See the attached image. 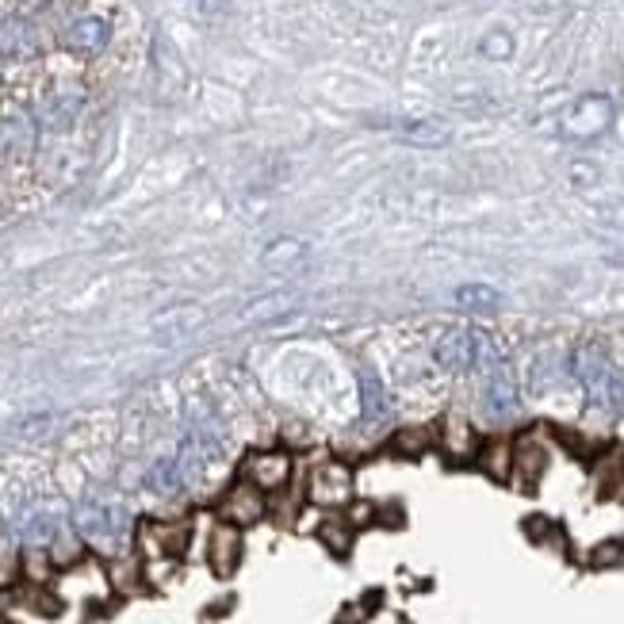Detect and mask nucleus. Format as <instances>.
<instances>
[{
  "label": "nucleus",
  "instance_id": "23",
  "mask_svg": "<svg viewBox=\"0 0 624 624\" xmlns=\"http://www.w3.org/2000/svg\"><path fill=\"white\" fill-rule=\"evenodd\" d=\"M395 448L403 456H422L429 448V429H398Z\"/></svg>",
  "mask_w": 624,
  "mask_h": 624
},
{
  "label": "nucleus",
  "instance_id": "2",
  "mask_svg": "<svg viewBox=\"0 0 624 624\" xmlns=\"http://www.w3.org/2000/svg\"><path fill=\"white\" fill-rule=\"evenodd\" d=\"M77 533L100 551H116L127 540V514L123 506H111V502H85L77 510Z\"/></svg>",
  "mask_w": 624,
  "mask_h": 624
},
{
  "label": "nucleus",
  "instance_id": "16",
  "mask_svg": "<svg viewBox=\"0 0 624 624\" xmlns=\"http://www.w3.org/2000/svg\"><path fill=\"white\" fill-rule=\"evenodd\" d=\"M479 468H483L491 479H499V483H506V479L514 475V445L510 441L483 445L479 448Z\"/></svg>",
  "mask_w": 624,
  "mask_h": 624
},
{
  "label": "nucleus",
  "instance_id": "15",
  "mask_svg": "<svg viewBox=\"0 0 624 624\" xmlns=\"http://www.w3.org/2000/svg\"><path fill=\"white\" fill-rule=\"evenodd\" d=\"M456 307L468 310V315H491V310L502 307V295L491 284H463L456 292Z\"/></svg>",
  "mask_w": 624,
  "mask_h": 624
},
{
  "label": "nucleus",
  "instance_id": "29",
  "mask_svg": "<svg viewBox=\"0 0 624 624\" xmlns=\"http://www.w3.org/2000/svg\"><path fill=\"white\" fill-rule=\"evenodd\" d=\"M617 410L624 414V375H621V380H617Z\"/></svg>",
  "mask_w": 624,
  "mask_h": 624
},
{
  "label": "nucleus",
  "instance_id": "27",
  "mask_svg": "<svg viewBox=\"0 0 624 624\" xmlns=\"http://www.w3.org/2000/svg\"><path fill=\"white\" fill-rule=\"evenodd\" d=\"M12 567H15L12 556H0V587H4V582H12Z\"/></svg>",
  "mask_w": 624,
  "mask_h": 624
},
{
  "label": "nucleus",
  "instance_id": "1",
  "mask_svg": "<svg viewBox=\"0 0 624 624\" xmlns=\"http://www.w3.org/2000/svg\"><path fill=\"white\" fill-rule=\"evenodd\" d=\"M571 375L582 383L587 398L594 406H605V410H617V380L613 372V360L605 353L602 341H579L571 353Z\"/></svg>",
  "mask_w": 624,
  "mask_h": 624
},
{
  "label": "nucleus",
  "instance_id": "4",
  "mask_svg": "<svg viewBox=\"0 0 624 624\" xmlns=\"http://www.w3.org/2000/svg\"><path fill=\"white\" fill-rule=\"evenodd\" d=\"M310 499L322 506H346L353 499V468L341 460H326L310 475Z\"/></svg>",
  "mask_w": 624,
  "mask_h": 624
},
{
  "label": "nucleus",
  "instance_id": "19",
  "mask_svg": "<svg viewBox=\"0 0 624 624\" xmlns=\"http://www.w3.org/2000/svg\"><path fill=\"white\" fill-rule=\"evenodd\" d=\"M445 448L452 456H471V452H475V434H471L468 422L456 418V414L445 422Z\"/></svg>",
  "mask_w": 624,
  "mask_h": 624
},
{
  "label": "nucleus",
  "instance_id": "3",
  "mask_svg": "<svg viewBox=\"0 0 624 624\" xmlns=\"http://www.w3.org/2000/svg\"><path fill=\"white\" fill-rule=\"evenodd\" d=\"M111 43V23L103 15H77L62 28V46L77 58H96Z\"/></svg>",
  "mask_w": 624,
  "mask_h": 624
},
{
  "label": "nucleus",
  "instance_id": "30",
  "mask_svg": "<svg viewBox=\"0 0 624 624\" xmlns=\"http://www.w3.org/2000/svg\"><path fill=\"white\" fill-rule=\"evenodd\" d=\"M0 624H4V621H0Z\"/></svg>",
  "mask_w": 624,
  "mask_h": 624
},
{
  "label": "nucleus",
  "instance_id": "18",
  "mask_svg": "<svg viewBox=\"0 0 624 624\" xmlns=\"http://www.w3.org/2000/svg\"><path fill=\"white\" fill-rule=\"evenodd\" d=\"M180 479H184L180 460H162V463H154V468H150L146 483H150V491H154V494H177Z\"/></svg>",
  "mask_w": 624,
  "mask_h": 624
},
{
  "label": "nucleus",
  "instance_id": "13",
  "mask_svg": "<svg viewBox=\"0 0 624 624\" xmlns=\"http://www.w3.org/2000/svg\"><path fill=\"white\" fill-rule=\"evenodd\" d=\"M544 468H548V448H544L536 437H525V441L514 445V475L517 486H525V491H533L536 479L544 475Z\"/></svg>",
  "mask_w": 624,
  "mask_h": 624
},
{
  "label": "nucleus",
  "instance_id": "8",
  "mask_svg": "<svg viewBox=\"0 0 624 624\" xmlns=\"http://www.w3.org/2000/svg\"><path fill=\"white\" fill-rule=\"evenodd\" d=\"M483 341H486V333H479V330H448V333H441V341H437L434 357H437V364L448 368V372H463V368L479 364Z\"/></svg>",
  "mask_w": 624,
  "mask_h": 624
},
{
  "label": "nucleus",
  "instance_id": "26",
  "mask_svg": "<svg viewBox=\"0 0 624 624\" xmlns=\"http://www.w3.org/2000/svg\"><path fill=\"white\" fill-rule=\"evenodd\" d=\"M368 517H372V506H368V502H357L353 514H349V522H353V525H368Z\"/></svg>",
  "mask_w": 624,
  "mask_h": 624
},
{
  "label": "nucleus",
  "instance_id": "28",
  "mask_svg": "<svg viewBox=\"0 0 624 624\" xmlns=\"http://www.w3.org/2000/svg\"><path fill=\"white\" fill-rule=\"evenodd\" d=\"M54 0H23V12H43V8H51Z\"/></svg>",
  "mask_w": 624,
  "mask_h": 624
},
{
  "label": "nucleus",
  "instance_id": "24",
  "mask_svg": "<svg viewBox=\"0 0 624 624\" xmlns=\"http://www.w3.org/2000/svg\"><path fill=\"white\" fill-rule=\"evenodd\" d=\"M483 54H486V58H494V62L510 58V54H514V39H510L506 31H491V35L483 39Z\"/></svg>",
  "mask_w": 624,
  "mask_h": 624
},
{
  "label": "nucleus",
  "instance_id": "25",
  "mask_svg": "<svg viewBox=\"0 0 624 624\" xmlns=\"http://www.w3.org/2000/svg\"><path fill=\"white\" fill-rule=\"evenodd\" d=\"M624 563V540H605L594 548V567H617Z\"/></svg>",
  "mask_w": 624,
  "mask_h": 624
},
{
  "label": "nucleus",
  "instance_id": "7",
  "mask_svg": "<svg viewBox=\"0 0 624 624\" xmlns=\"http://www.w3.org/2000/svg\"><path fill=\"white\" fill-rule=\"evenodd\" d=\"M265 510H269L265 506V491H261V486H253L250 479H242V483H234L227 491L219 514H222V522L245 529V525H258L261 517H265Z\"/></svg>",
  "mask_w": 624,
  "mask_h": 624
},
{
  "label": "nucleus",
  "instance_id": "20",
  "mask_svg": "<svg viewBox=\"0 0 624 624\" xmlns=\"http://www.w3.org/2000/svg\"><path fill=\"white\" fill-rule=\"evenodd\" d=\"M360 380H364V387H360V398H364V418L368 422H380L383 414H387V395H383L380 380H375L372 372H360Z\"/></svg>",
  "mask_w": 624,
  "mask_h": 624
},
{
  "label": "nucleus",
  "instance_id": "22",
  "mask_svg": "<svg viewBox=\"0 0 624 624\" xmlns=\"http://www.w3.org/2000/svg\"><path fill=\"white\" fill-rule=\"evenodd\" d=\"M403 139L406 142H418V146H445L448 131H445L441 123H426V119H422V123H406L403 127Z\"/></svg>",
  "mask_w": 624,
  "mask_h": 624
},
{
  "label": "nucleus",
  "instance_id": "11",
  "mask_svg": "<svg viewBox=\"0 0 624 624\" xmlns=\"http://www.w3.org/2000/svg\"><path fill=\"white\" fill-rule=\"evenodd\" d=\"M238 559H242V533H238V525L230 522L215 525L211 540H207V563H211V571L219 574V579H230Z\"/></svg>",
  "mask_w": 624,
  "mask_h": 624
},
{
  "label": "nucleus",
  "instance_id": "12",
  "mask_svg": "<svg viewBox=\"0 0 624 624\" xmlns=\"http://www.w3.org/2000/svg\"><path fill=\"white\" fill-rule=\"evenodd\" d=\"M245 479H250L253 486H261V491H280V486H287V479H292V456L287 452H253L250 460H245Z\"/></svg>",
  "mask_w": 624,
  "mask_h": 624
},
{
  "label": "nucleus",
  "instance_id": "5",
  "mask_svg": "<svg viewBox=\"0 0 624 624\" xmlns=\"http://www.w3.org/2000/svg\"><path fill=\"white\" fill-rule=\"evenodd\" d=\"M39 127L28 111H8L0 116V157L4 162H28L35 154Z\"/></svg>",
  "mask_w": 624,
  "mask_h": 624
},
{
  "label": "nucleus",
  "instance_id": "21",
  "mask_svg": "<svg viewBox=\"0 0 624 624\" xmlns=\"http://www.w3.org/2000/svg\"><path fill=\"white\" fill-rule=\"evenodd\" d=\"M295 307V299L292 295H272V299H258V303H250V310H245V322H272V318H280V315H287V310Z\"/></svg>",
  "mask_w": 624,
  "mask_h": 624
},
{
  "label": "nucleus",
  "instance_id": "14",
  "mask_svg": "<svg viewBox=\"0 0 624 624\" xmlns=\"http://www.w3.org/2000/svg\"><path fill=\"white\" fill-rule=\"evenodd\" d=\"M142 544H146L154 556H180L184 544H188V525L150 522V525H142Z\"/></svg>",
  "mask_w": 624,
  "mask_h": 624
},
{
  "label": "nucleus",
  "instance_id": "10",
  "mask_svg": "<svg viewBox=\"0 0 624 624\" xmlns=\"http://www.w3.org/2000/svg\"><path fill=\"white\" fill-rule=\"evenodd\" d=\"M39 51H43V39H39V28L28 15H4L0 20V58L28 62Z\"/></svg>",
  "mask_w": 624,
  "mask_h": 624
},
{
  "label": "nucleus",
  "instance_id": "6",
  "mask_svg": "<svg viewBox=\"0 0 624 624\" xmlns=\"http://www.w3.org/2000/svg\"><path fill=\"white\" fill-rule=\"evenodd\" d=\"M483 414L491 422H510L517 414V383L506 364L486 368L483 380Z\"/></svg>",
  "mask_w": 624,
  "mask_h": 624
},
{
  "label": "nucleus",
  "instance_id": "17",
  "mask_svg": "<svg viewBox=\"0 0 624 624\" xmlns=\"http://www.w3.org/2000/svg\"><path fill=\"white\" fill-rule=\"evenodd\" d=\"M353 529L357 525L349 522V517H326L318 536H322V544L333 556H349V548H353Z\"/></svg>",
  "mask_w": 624,
  "mask_h": 624
},
{
  "label": "nucleus",
  "instance_id": "9",
  "mask_svg": "<svg viewBox=\"0 0 624 624\" xmlns=\"http://www.w3.org/2000/svg\"><path fill=\"white\" fill-rule=\"evenodd\" d=\"M613 123V103L605 96H582L563 119V131L571 139H598Z\"/></svg>",
  "mask_w": 624,
  "mask_h": 624
}]
</instances>
